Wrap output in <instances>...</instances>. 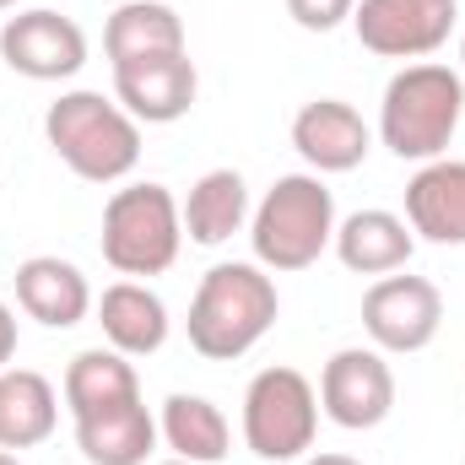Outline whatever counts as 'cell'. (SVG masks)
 <instances>
[{"label": "cell", "mask_w": 465, "mask_h": 465, "mask_svg": "<svg viewBox=\"0 0 465 465\" xmlns=\"http://www.w3.org/2000/svg\"><path fill=\"white\" fill-rule=\"evenodd\" d=\"M157 465H195V460H157Z\"/></svg>", "instance_id": "obj_29"}, {"label": "cell", "mask_w": 465, "mask_h": 465, "mask_svg": "<svg viewBox=\"0 0 465 465\" xmlns=\"http://www.w3.org/2000/svg\"><path fill=\"white\" fill-rule=\"evenodd\" d=\"M60 395H65V411L76 422V417H93L104 406H119V401H141V379H135V362L124 351L87 347L65 362Z\"/></svg>", "instance_id": "obj_22"}, {"label": "cell", "mask_w": 465, "mask_h": 465, "mask_svg": "<svg viewBox=\"0 0 465 465\" xmlns=\"http://www.w3.org/2000/svg\"><path fill=\"white\" fill-rule=\"evenodd\" d=\"M16 309L27 320H38L44 331H71L93 314V287L76 260L33 254L16 265Z\"/></svg>", "instance_id": "obj_13"}, {"label": "cell", "mask_w": 465, "mask_h": 465, "mask_svg": "<svg viewBox=\"0 0 465 465\" xmlns=\"http://www.w3.org/2000/svg\"><path fill=\"white\" fill-rule=\"evenodd\" d=\"M249 184H243V173L238 168H212V173H201L195 184H190V195H184V206H179V217H184V238L190 243H206V249H217V243H228L232 232L249 228Z\"/></svg>", "instance_id": "obj_20"}, {"label": "cell", "mask_w": 465, "mask_h": 465, "mask_svg": "<svg viewBox=\"0 0 465 465\" xmlns=\"http://www.w3.org/2000/svg\"><path fill=\"white\" fill-rule=\"evenodd\" d=\"M157 417L146 401H119L93 417H76V450L87 465H146L157 450Z\"/></svg>", "instance_id": "obj_17"}, {"label": "cell", "mask_w": 465, "mask_h": 465, "mask_svg": "<svg viewBox=\"0 0 465 465\" xmlns=\"http://www.w3.org/2000/svg\"><path fill=\"white\" fill-rule=\"evenodd\" d=\"M254 265L265 271H309L336 243V195L320 173H282L260 206L249 212Z\"/></svg>", "instance_id": "obj_4"}, {"label": "cell", "mask_w": 465, "mask_h": 465, "mask_svg": "<svg viewBox=\"0 0 465 465\" xmlns=\"http://www.w3.org/2000/svg\"><path fill=\"white\" fill-rule=\"evenodd\" d=\"M104 54H109V65L184 54V16L163 0H124L104 22Z\"/></svg>", "instance_id": "obj_18"}, {"label": "cell", "mask_w": 465, "mask_h": 465, "mask_svg": "<svg viewBox=\"0 0 465 465\" xmlns=\"http://www.w3.org/2000/svg\"><path fill=\"white\" fill-rule=\"evenodd\" d=\"M465 114V76L439 60H411L384 82L379 98V141L401 163H433L450 152Z\"/></svg>", "instance_id": "obj_2"}, {"label": "cell", "mask_w": 465, "mask_h": 465, "mask_svg": "<svg viewBox=\"0 0 465 465\" xmlns=\"http://www.w3.org/2000/svg\"><path fill=\"white\" fill-rule=\"evenodd\" d=\"M0 60L16 76H27V82H71L87 65V33H82L76 16L33 5V11L5 16V27H0Z\"/></svg>", "instance_id": "obj_9"}, {"label": "cell", "mask_w": 465, "mask_h": 465, "mask_svg": "<svg viewBox=\"0 0 465 465\" xmlns=\"http://www.w3.org/2000/svg\"><path fill=\"white\" fill-rule=\"evenodd\" d=\"M362 331H368V347H379L384 357L428 351L433 336L444 331V292L428 276L390 271L362 292Z\"/></svg>", "instance_id": "obj_7"}, {"label": "cell", "mask_w": 465, "mask_h": 465, "mask_svg": "<svg viewBox=\"0 0 465 465\" xmlns=\"http://www.w3.org/2000/svg\"><path fill=\"white\" fill-rule=\"evenodd\" d=\"M320 411L347 428V433H368L395 411V368L379 347H341L325 373H320Z\"/></svg>", "instance_id": "obj_10"}, {"label": "cell", "mask_w": 465, "mask_h": 465, "mask_svg": "<svg viewBox=\"0 0 465 465\" xmlns=\"http://www.w3.org/2000/svg\"><path fill=\"white\" fill-rule=\"evenodd\" d=\"M98 325H104V341L124 357H152V351L168 347V331H173V320H168V303L146 287V282H114V287H104V298H98Z\"/></svg>", "instance_id": "obj_16"}, {"label": "cell", "mask_w": 465, "mask_h": 465, "mask_svg": "<svg viewBox=\"0 0 465 465\" xmlns=\"http://www.w3.org/2000/svg\"><path fill=\"white\" fill-rule=\"evenodd\" d=\"M11 357H16V314L0 298V368H11Z\"/></svg>", "instance_id": "obj_24"}, {"label": "cell", "mask_w": 465, "mask_h": 465, "mask_svg": "<svg viewBox=\"0 0 465 465\" xmlns=\"http://www.w3.org/2000/svg\"><path fill=\"white\" fill-rule=\"evenodd\" d=\"M276 314H282V298L271 271L254 260H223L201 276L184 331L206 362H238L271 336Z\"/></svg>", "instance_id": "obj_1"}, {"label": "cell", "mask_w": 465, "mask_h": 465, "mask_svg": "<svg viewBox=\"0 0 465 465\" xmlns=\"http://www.w3.org/2000/svg\"><path fill=\"white\" fill-rule=\"evenodd\" d=\"M44 141L87 184H119L141 163V124L119 109V98H104L93 87L60 93L44 109Z\"/></svg>", "instance_id": "obj_3"}, {"label": "cell", "mask_w": 465, "mask_h": 465, "mask_svg": "<svg viewBox=\"0 0 465 465\" xmlns=\"http://www.w3.org/2000/svg\"><path fill=\"white\" fill-rule=\"evenodd\" d=\"M184 249V217L168 184H124L104 206V260L119 276H163Z\"/></svg>", "instance_id": "obj_5"}, {"label": "cell", "mask_w": 465, "mask_h": 465, "mask_svg": "<svg viewBox=\"0 0 465 465\" xmlns=\"http://www.w3.org/2000/svg\"><path fill=\"white\" fill-rule=\"evenodd\" d=\"M0 465H22V460H16V455H11V450H0Z\"/></svg>", "instance_id": "obj_26"}, {"label": "cell", "mask_w": 465, "mask_h": 465, "mask_svg": "<svg viewBox=\"0 0 465 465\" xmlns=\"http://www.w3.org/2000/svg\"><path fill=\"white\" fill-rule=\"evenodd\" d=\"M16 5H22V0H0V11H16Z\"/></svg>", "instance_id": "obj_27"}, {"label": "cell", "mask_w": 465, "mask_h": 465, "mask_svg": "<svg viewBox=\"0 0 465 465\" xmlns=\"http://www.w3.org/2000/svg\"><path fill=\"white\" fill-rule=\"evenodd\" d=\"M157 433H163V444L173 450V460L223 465L228 450H232V428H228V417H223V406L206 401V395H184V390H173V395L163 401Z\"/></svg>", "instance_id": "obj_21"}, {"label": "cell", "mask_w": 465, "mask_h": 465, "mask_svg": "<svg viewBox=\"0 0 465 465\" xmlns=\"http://www.w3.org/2000/svg\"><path fill=\"white\" fill-rule=\"evenodd\" d=\"M298 465H362V460H357V455H336V450H331V455H303Z\"/></svg>", "instance_id": "obj_25"}, {"label": "cell", "mask_w": 465, "mask_h": 465, "mask_svg": "<svg viewBox=\"0 0 465 465\" xmlns=\"http://www.w3.org/2000/svg\"><path fill=\"white\" fill-rule=\"evenodd\" d=\"M292 146H298V157L309 163V173H351V168H362L368 163V152H373V130H368V119L357 114L351 104L341 98H314V104H303L298 114H292Z\"/></svg>", "instance_id": "obj_12"}, {"label": "cell", "mask_w": 465, "mask_h": 465, "mask_svg": "<svg viewBox=\"0 0 465 465\" xmlns=\"http://www.w3.org/2000/svg\"><path fill=\"white\" fill-rule=\"evenodd\" d=\"M114 98L135 124H173L195 109L201 98V71L184 54H157V60H130L114 65Z\"/></svg>", "instance_id": "obj_11"}, {"label": "cell", "mask_w": 465, "mask_h": 465, "mask_svg": "<svg viewBox=\"0 0 465 465\" xmlns=\"http://www.w3.org/2000/svg\"><path fill=\"white\" fill-rule=\"evenodd\" d=\"M460 0H357L351 33L379 60H428L450 44Z\"/></svg>", "instance_id": "obj_8"}, {"label": "cell", "mask_w": 465, "mask_h": 465, "mask_svg": "<svg viewBox=\"0 0 465 465\" xmlns=\"http://www.w3.org/2000/svg\"><path fill=\"white\" fill-rule=\"evenodd\" d=\"M60 428V390L38 368H0V450H38Z\"/></svg>", "instance_id": "obj_19"}, {"label": "cell", "mask_w": 465, "mask_h": 465, "mask_svg": "<svg viewBox=\"0 0 465 465\" xmlns=\"http://www.w3.org/2000/svg\"><path fill=\"white\" fill-rule=\"evenodd\" d=\"M406 223L417 238L460 249L465 243V163L460 157H433L411 173L406 184Z\"/></svg>", "instance_id": "obj_14"}, {"label": "cell", "mask_w": 465, "mask_h": 465, "mask_svg": "<svg viewBox=\"0 0 465 465\" xmlns=\"http://www.w3.org/2000/svg\"><path fill=\"white\" fill-rule=\"evenodd\" d=\"M336 260L347 265L351 276H390V271H406L411 254H417V232L406 217L395 212H351L347 223H336Z\"/></svg>", "instance_id": "obj_15"}, {"label": "cell", "mask_w": 465, "mask_h": 465, "mask_svg": "<svg viewBox=\"0 0 465 465\" xmlns=\"http://www.w3.org/2000/svg\"><path fill=\"white\" fill-rule=\"evenodd\" d=\"M357 0H287V16L303 27V33H336L341 22H351Z\"/></svg>", "instance_id": "obj_23"}, {"label": "cell", "mask_w": 465, "mask_h": 465, "mask_svg": "<svg viewBox=\"0 0 465 465\" xmlns=\"http://www.w3.org/2000/svg\"><path fill=\"white\" fill-rule=\"evenodd\" d=\"M460 76H465V33H460Z\"/></svg>", "instance_id": "obj_28"}, {"label": "cell", "mask_w": 465, "mask_h": 465, "mask_svg": "<svg viewBox=\"0 0 465 465\" xmlns=\"http://www.w3.org/2000/svg\"><path fill=\"white\" fill-rule=\"evenodd\" d=\"M320 433V390L298 368H260L243 390V444L254 460H303Z\"/></svg>", "instance_id": "obj_6"}]
</instances>
